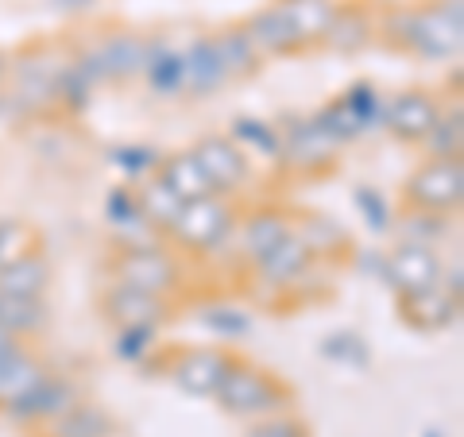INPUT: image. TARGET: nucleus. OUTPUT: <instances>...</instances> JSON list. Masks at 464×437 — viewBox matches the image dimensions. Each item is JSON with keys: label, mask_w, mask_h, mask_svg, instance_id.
Masks as SVG:
<instances>
[{"label": "nucleus", "mask_w": 464, "mask_h": 437, "mask_svg": "<svg viewBox=\"0 0 464 437\" xmlns=\"http://www.w3.org/2000/svg\"><path fill=\"white\" fill-rule=\"evenodd\" d=\"M383 32L391 43L414 51L418 58L449 63V58L460 54L464 43V0H438V5L418 12H395L383 24Z\"/></svg>", "instance_id": "1"}, {"label": "nucleus", "mask_w": 464, "mask_h": 437, "mask_svg": "<svg viewBox=\"0 0 464 437\" xmlns=\"http://www.w3.org/2000/svg\"><path fill=\"white\" fill-rule=\"evenodd\" d=\"M221 403L225 414L237 418H271V414H286L295 406V391H290L279 375H271L264 368H256L252 360H232V368L225 375L221 391L213 395Z\"/></svg>", "instance_id": "2"}, {"label": "nucleus", "mask_w": 464, "mask_h": 437, "mask_svg": "<svg viewBox=\"0 0 464 437\" xmlns=\"http://www.w3.org/2000/svg\"><path fill=\"white\" fill-rule=\"evenodd\" d=\"M116 283L148 290V295L170 298L182 286V264L170 252H163L159 244H128L121 248V256L112 259Z\"/></svg>", "instance_id": "3"}, {"label": "nucleus", "mask_w": 464, "mask_h": 437, "mask_svg": "<svg viewBox=\"0 0 464 437\" xmlns=\"http://www.w3.org/2000/svg\"><path fill=\"white\" fill-rule=\"evenodd\" d=\"M402 198L411 209L453 217L464 201V163L460 159H430L406 179Z\"/></svg>", "instance_id": "4"}, {"label": "nucleus", "mask_w": 464, "mask_h": 437, "mask_svg": "<svg viewBox=\"0 0 464 437\" xmlns=\"http://www.w3.org/2000/svg\"><path fill=\"white\" fill-rule=\"evenodd\" d=\"M237 228V213L225 198H201V201H186L179 221H174L170 237L190 252H217Z\"/></svg>", "instance_id": "5"}, {"label": "nucleus", "mask_w": 464, "mask_h": 437, "mask_svg": "<svg viewBox=\"0 0 464 437\" xmlns=\"http://www.w3.org/2000/svg\"><path fill=\"white\" fill-rule=\"evenodd\" d=\"M232 360L237 356L225 353V348H179V353L167 360V375L174 380V387L186 391V395L213 399L225 384Z\"/></svg>", "instance_id": "6"}, {"label": "nucleus", "mask_w": 464, "mask_h": 437, "mask_svg": "<svg viewBox=\"0 0 464 437\" xmlns=\"http://www.w3.org/2000/svg\"><path fill=\"white\" fill-rule=\"evenodd\" d=\"M63 58H54L51 51H24L16 54V63H8V78H12V93L32 112L47 109L58 101V82H63Z\"/></svg>", "instance_id": "7"}, {"label": "nucleus", "mask_w": 464, "mask_h": 437, "mask_svg": "<svg viewBox=\"0 0 464 437\" xmlns=\"http://www.w3.org/2000/svg\"><path fill=\"white\" fill-rule=\"evenodd\" d=\"M441 256H438V248H426V244H399L395 252H387L383 256V271H380V279L395 290L399 298L406 295H418V290H430V286H438L441 283Z\"/></svg>", "instance_id": "8"}, {"label": "nucleus", "mask_w": 464, "mask_h": 437, "mask_svg": "<svg viewBox=\"0 0 464 437\" xmlns=\"http://www.w3.org/2000/svg\"><path fill=\"white\" fill-rule=\"evenodd\" d=\"M190 151L198 159V167L206 170V179H209L217 198L237 194V190L248 186V179H252V159L244 155L240 143H232L228 136H201Z\"/></svg>", "instance_id": "9"}, {"label": "nucleus", "mask_w": 464, "mask_h": 437, "mask_svg": "<svg viewBox=\"0 0 464 437\" xmlns=\"http://www.w3.org/2000/svg\"><path fill=\"white\" fill-rule=\"evenodd\" d=\"M74 403H82L78 387L70 380H63V375H47V380H39L27 395L8 403L0 414L8 422H16V426H47V422H54L58 414H66Z\"/></svg>", "instance_id": "10"}, {"label": "nucleus", "mask_w": 464, "mask_h": 437, "mask_svg": "<svg viewBox=\"0 0 464 437\" xmlns=\"http://www.w3.org/2000/svg\"><path fill=\"white\" fill-rule=\"evenodd\" d=\"M438 116H441L438 97L426 90H406V93L387 97L380 124L402 143H422L430 136V128L438 124Z\"/></svg>", "instance_id": "11"}, {"label": "nucleus", "mask_w": 464, "mask_h": 437, "mask_svg": "<svg viewBox=\"0 0 464 437\" xmlns=\"http://www.w3.org/2000/svg\"><path fill=\"white\" fill-rule=\"evenodd\" d=\"M105 317H112L116 325H151L159 329L170 317V302L148 295V290H136V286H124V283H112L109 295H105Z\"/></svg>", "instance_id": "12"}, {"label": "nucleus", "mask_w": 464, "mask_h": 437, "mask_svg": "<svg viewBox=\"0 0 464 437\" xmlns=\"http://www.w3.org/2000/svg\"><path fill=\"white\" fill-rule=\"evenodd\" d=\"M279 136H283L279 159H286V163L298 167V170H322V167H329L333 151H337V143H333L322 128L310 121V116H306V121L295 116L290 128H279Z\"/></svg>", "instance_id": "13"}, {"label": "nucleus", "mask_w": 464, "mask_h": 437, "mask_svg": "<svg viewBox=\"0 0 464 437\" xmlns=\"http://www.w3.org/2000/svg\"><path fill=\"white\" fill-rule=\"evenodd\" d=\"M93 58H97L101 78H105V82L136 78V74H143V66H148V58H151V39L132 35V32L109 35V39L93 51Z\"/></svg>", "instance_id": "14"}, {"label": "nucleus", "mask_w": 464, "mask_h": 437, "mask_svg": "<svg viewBox=\"0 0 464 437\" xmlns=\"http://www.w3.org/2000/svg\"><path fill=\"white\" fill-rule=\"evenodd\" d=\"M244 32H248V39H252V47L259 51V58H264V54H295V51L306 47L302 35H298V27L290 24V16L279 5L252 12L248 24H244Z\"/></svg>", "instance_id": "15"}, {"label": "nucleus", "mask_w": 464, "mask_h": 437, "mask_svg": "<svg viewBox=\"0 0 464 437\" xmlns=\"http://www.w3.org/2000/svg\"><path fill=\"white\" fill-rule=\"evenodd\" d=\"M399 314L411 329H422V333H441L457 322L460 314V302L449 298L441 286H430V290H418V295H406L399 298Z\"/></svg>", "instance_id": "16"}, {"label": "nucleus", "mask_w": 464, "mask_h": 437, "mask_svg": "<svg viewBox=\"0 0 464 437\" xmlns=\"http://www.w3.org/2000/svg\"><path fill=\"white\" fill-rule=\"evenodd\" d=\"M310 267H314V256H310V248L295 237V232H290V237L275 248L271 256H264L256 264L259 279H267L271 286H295V283L306 279Z\"/></svg>", "instance_id": "17"}, {"label": "nucleus", "mask_w": 464, "mask_h": 437, "mask_svg": "<svg viewBox=\"0 0 464 437\" xmlns=\"http://www.w3.org/2000/svg\"><path fill=\"white\" fill-rule=\"evenodd\" d=\"M182 66H186V90L194 97H209L228 82L221 58H217V47H213V35L194 39L190 47L182 51Z\"/></svg>", "instance_id": "18"}, {"label": "nucleus", "mask_w": 464, "mask_h": 437, "mask_svg": "<svg viewBox=\"0 0 464 437\" xmlns=\"http://www.w3.org/2000/svg\"><path fill=\"white\" fill-rule=\"evenodd\" d=\"M159 182H163L179 201L213 198V186H209V179H206V170L198 167L194 151H179V155L159 159Z\"/></svg>", "instance_id": "19"}, {"label": "nucleus", "mask_w": 464, "mask_h": 437, "mask_svg": "<svg viewBox=\"0 0 464 437\" xmlns=\"http://www.w3.org/2000/svg\"><path fill=\"white\" fill-rule=\"evenodd\" d=\"M290 232H295V221L283 209H259L244 221V256L259 264L264 256H271Z\"/></svg>", "instance_id": "20"}, {"label": "nucleus", "mask_w": 464, "mask_h": 437, "mask_svg": "<svg viewBox=\"0 0 464 437\" xmlns=\"http://www.w3.org/2000/svg\"><path fill=\"white\" fill-rule=\"evenodd\" d=\"M47 364H43L32 348H16L5 364H0V411L8 403H16L20 395H27L39 380H47Z\"/></svg>", "instance_id": "21"}, {"label": "nucleus", "mask_w": 464, "mask_h": 437, "mask_svg": "<svg viewBox=\"0 0 464 437\" xmlns=\"http://www.w3.org/2000/svg\"><path fill=\"white\" fill-rule=\"evenodd\" d=\"M51 286V264L47 256L39 252H27L24 259H16L12 267L0 271V295H16V298H43Z\"/></svg>", "instance_id": "22"}, {"label": "nucleus", "mask_w": 464, "mask_h": 437, "mask_svg": "<svg viewBox=\"0 0 464 437\" xmlns=\"http://www.w3.org/2000/svg\"><path fill=\"white\" fill-rule=\"evenodd\" d=\"M47 437H112V418L97 403H74L66 414L47 422Z\"/></svg>", "instance_id": "23"}, {"label": "nucleus", "mask_w": 464, "mask_h": 437, "mask_svg": "<svg viewBox=\"0 0 464 437\" xmlns=\"http://www.w3.org/2000/svg\"><path fill=\"white\" fill-rule=\"evenodd\" d=\"M295 237L310 248V256H337L348 248V228L337 217H322V213H306L302 221H295Z\"/></svg>", "instance_id": "24"}, {"label": "nucleus", "mask_w": 464, "mask_h": 437, "mask_svg": "<svg viewBox=\"0 0 464 437\" xmlns=\"http://www.w3.org/2000/svg\"><path fill=\"white\" fill-rule=\"evenodd\" d=\"M143 78H148V85L155 93L163 97H174L186 90V66H182V51H170L167 43L151 39V58L148 66H143Z\"/></svg>", "instance_id": "25"}, {"label": "nucleus", "mask_w": 464, "mask_h": 437, "mask_svg": "<svg viewBox=\"0 0 464 437\" xmlns=\"http://www.w3.org/2000/svg\"><path fill=\"white\" fill-rule=\"evenodd\" d=\"M51 322V310L43 298H16V295H0V329L12 333V337H27V333H39Z\"/></svg>", "instance_id": "26"}, {"label": "nucleus", "mask_w": 464, "mask_h": 437, "mask_svg": "<svg viewBox=\"0 0 464 437\" xmlns=\"http://www.w3.org/2000/svg\"><path fill=\"white\" fill-rule=\"evenodd\" d=\"M368 39H372V16L364 8H337V16H333L329 24V32H325V43L333 51H341V54H356V51H364L368 47Z\"/></svg>", "instance_id": "27"}, {"label": "nucleus", "mask_w": 464, "mask_h": 437, "mask_svg": "<svg viewBox=\"0 0 464 437\" xmlns=\"http://www.w3.org/2000/svg\"><path fill=\"white\" fill-rule=\"evenodd\" d=\"M279 8L290 16V24L298 27L302 43L325 39L333 16H337V5H333V0H279Z\"/></svg>", "instance_id": "28"}, {"label": "nucleus", "mask_w": 464, "mask_h": 437, "mask_svg": "<svg viewBox=\"0 0 464 437\" xmlns=\"http://www.w3.org/2000/svg\"><path fill=\"white\" fill-rule=\"evenodd\" d=\"M213 47H217V58H221V66H225L228 78L256 74L259 51L252 47V39H248V32H244V27H228V32L213 35Z\"/></svg>", "instance_id": "29"}, {"label": "nucleus", "mask_w": 464, "mask_h": 437, "mask_svg": "<svg viewBox=\"0 0 464 437\" xmlns=\"http://www.w3.org/2000/svg\"><path fill=\"white\" fill-rule=\"evenodd\" d=\"M136 201H140V217H143V225L163 228V232H170V228H174V221H179V213H182V206H186V201L174 198V194H170L159 179L143 182V186H140V194H136Z\"/></svg>", "instance_id": "30"}, {"label": "nucleus", "mask_w": 464, "mask_h": 437, "mask_svg": "<svg viewBox=\"0 0 464 437\" xmlns=\"http://www.w3.org/2000/svg\"><path fill=\"white\" fill-rule=\"evenodd\" d=\"M433 159H460L464 155V109L453 105V109H441L438 124L430 128V136L422 140Z\"/></svg>", "instance_id": "31"}, {"label": "nucleus", "mask_w": 464, "mask_h": 437, "mask_svg": "<svg viewBox=\"0 0 464 437\" xmlns=\"http://www.w3.org/2000/svg\"><path fill=\"white\" fill-rule=\"evenodd\" d=\"M198 325L209 329L213 337L221 341H240L252 333V317L240 310V306H225V302H213V306H201L198 310Z\"/></svg>", "instance_id": "32"}, {"label": "nucleus", "mask_w": 464, "mask_h": 437, "mask_svg": "<svg viewBox=\"0 0 464 437\" xmlns=\"http://www.w3.org/2000/svg\"><path fill=\"white\" fill-rule=\"evenodd\" d=\"M232 128V143H248L252 151L259 155H267V159H279L283 151V136H279V128L267 124V121H259V116H237V121L228 124Z\"/></svg>", "instance_id": "33"}, {"label": "nucleus", "mask_w": 464, "mask_h": 437, "mask_svg": "<svg viewBox=\"0 0 464 437\" xmlns=\"http://www.w3.org/2000/svg\"><path fill=\"white\" fill-rule=\"evenodd\" d=\"M325 360L333 364H344V368H360L364 372L368 364H372V353H368V341L360 337V333L353 329H337V333H329V337L322 341V348H317Z\"/></svg>", "instance_id": "34"}, {"label": "nucleus", "mask_w": 464, "mask_h": 437, "mask_svg": "<svg viewBox=\"0 0 464 437\" xmlns=\"http://www.w3.org/2000/svg\"><path fill=\"white\" fill-rule=\"evenodd\" d=\"M39 248V232L20 217H0V271Z\"/></svg>", "instance_id": "35"}, {"label": "nucleus", "mask_w": 464, "mask_h": 437, "mask_svg": "<svg viewBox=\"0 0 464 437\" xmlns=\"http://www.w3.org/2000/svg\"><path fill=\"white\" fill-rule=\"evenodd\" d=\"M341 105L356 116L364 132H372V128L383 121V105H387V97H383L380 90H375L372 82H356V85H348V90H344Z\"/></svg>", "instance_id": "36"}, {"label": "nucleus", "mask_w": 464, "mask_h": 437, "mask_svg": "<svg viewBox=\"0 0 464 437\" xmlns=\"http://www.w3.org/2000/svg\"><path fill=\"white\" fill-rule=\"evenodd\" d=\"M310 121H314L317 128H322V132H325L333 143H337V148H344V143H353V140L364 136V128H360L356 116L341 105V97H337V101H329L325 109H317V112L310 116Z\"/></svg>", "instance_id": "37"}, {"label": "nucleus", "mask_w": 464, "mask_h": 437, "mask_svg": "<svg viewBox=\"0 0 464 437\" xmlns=\"http://www.w3.org/2000/svg\"><path fill=\"white\" fill-rule=\"evenodd\" d=\"M399 228V237L406 240V244H426V248H433L438 244L445 232H449V217L445 213H426V209H411L402 217V225H395Z\"/></svg>", "instance_id": "38"}, {"label": "nucleus", "mask_w": 464, "mask_h": 437, "mask_svg": "<svg viewBox=\"0 0 464 437\" xmlns=\"http://www.w3.org/2000/svg\"><path fill=\"white\" fill-rule=\"evenodd\" d=\"M353 206L360 213V221H364L375 237H383V232L395 228V213H391L387 198L375 190V186H356V190H353Z\"/></svg>", "instance_id": "39"}, {"label": "nucleus", "mask_w": 464, "mask_h": 437, "mask_svg": "<svg viewBox=\"0 0 464 437\" xmlns=\"http://www.w3.org/2000/svg\"><path fill=\"white\" fill-rule=\"evenodd\" d=\"M105 221L121 232H136V228H148L140 217V201H136V190L128 186H112L105 194Z\"/></svg>", "instance_id": "40"}, {"label": "nucleus", "mask_w": 464, "mask_h": 437, "mask_svg": "<svg viewBox=\"0 0 464 437\" xmlns=\"http://www.w3.org/2000/svg\"><path fill=\"white\" fill-rule=\"evenodd\" d=\"M109 163L124 174V179H148L159 170V151L143 148V143H121L109 151Z\"/></svg>", "instance_id": "41"}, {"label": "nucleus", "mask_w": 464, "mask_h": 437, "mask_svg": "<svg viewBox=\"0 0 464 437\" xmlns=\"http://www.w3.org/2000/svg\"><path fill=\"white\" fill-rule=\"evenodd\" d=\"M151 345H155L151 325H124L121 333H116V356H121L124 364H140L151 353Z\"/></svg>", "instance_id": "42"}, {"label": "nucleus", "mask_w": 464, "mask_h": 437, "mask_svg": "<svg viewBox=\"0 0 464 437\" xmlns=\"http://www.w3.org/2000/svg\"><path fill=\"white\" fill-rule=\"evenodd\" d=\"M244 437H314V433L306 422L295 414H271V418L252 422V426L244 430Z\"/></svg>", "instance_id": "43"}, {"label": "nucleus", "mask_w": 464, "mask_h": 437, "mask_svg": "<svg viewBox=\"0 0 464 437\" xmlns=\"http://www.w3.org/2000/svg\"><path fill=\"white\" fill-rule=\"evenodd\" d=\"M383 256H387V252H380V248H360V252H356V264H360V271H368V275H375V279H380Z\"/></svg>", "instance_id": "44"}, {"label": "nucleus", "mask_w": 464, "mask_h": 437, "mask_svg": "<svg viewBox=\"0 0 464 437\" xmlns=\"http://www.w3.org/2000/svg\"><path fill=\"white\" fill-rule=\"evenodd\" d=\"M16 348H24V341L20 337H12V333H5L0 329V364H5L12 353H16Z\"/></svg>", "instance_id": "45"}, {"label": "nucleus", "mask_w": 464, "mask_h": 437, "mask_svg": "<svg viewBox=\"0 0 464 437\" xmlns=\"http://www.w3.org/2000/svg\"><path fill=\"white\" fill-rule=\"evenodd\" d=\"M51 5L54 8H90L93 0H51Z\"/></svg>", "instance_id": "46"}, {"label": "nucleus", "mask_w": 464, "mask_h": 437, "mask_svg": "<svg viewBox=\"0 0 464 437\" xmlns=\"http://www.w3.org/2000/svg\"><path fill=\"white\" fill-rule=\"evenodd\" d=\"M5 78H8V58L0 54V85H5Z\"/></svg>", "instance_id": "47"}, {"label": "nucleus", "mask_w": 464, "mask_h": 437, "mask_svg": "<svg viewBox=\"0 0 464 437\" xmlns=\"http://www.w3.org/2000/svg\"><path fill=\"white\" fill-rule=\"evenodd\" d=\"M422 437H445V433H441V430H426Z\"/></svg>", "instance_id": "48"}]
</instances>
